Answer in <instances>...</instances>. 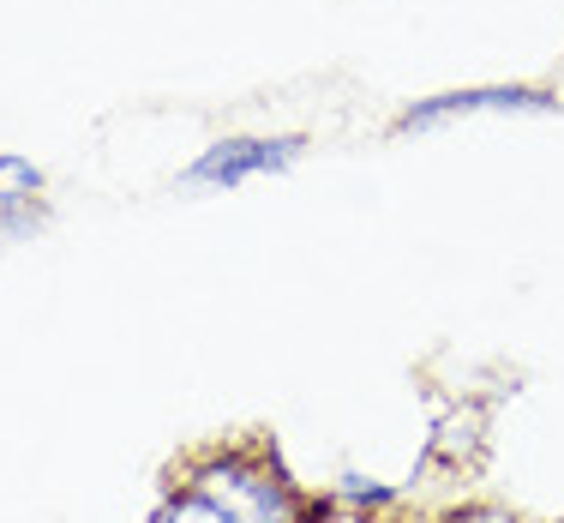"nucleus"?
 Returning <instances> with one entry per match:
<instances>
[{
    "mask_svg": "<svg viewBox=\"0 0 564 523\" xmlns=\"http://www.w3.org/2000/svg\"><path fill=\"white\" fill-rule=\"evenodd\" d=\"M19 230H31V211H0V241L19 235Z\"/></svg>",
    "mask_w": 564,
    "mask_h": 523,
    "instance_id": "0eeeda50",
    "label": "nucleus"
},
{
    "mask_svg": "<svg viewBox=\"0 0 564 523\" xmlns=\"http://www.w3.org/2000/svg\"><path fill=\"white\" fill-rule=\"evenodd\" d=\"M36 193H43V169L31 157L0 151V211H31Z\"/></svg>",
    "mask_w": 564,
    "mask_h": 523,
    "instance_id": "20e7f679",
    "label": "nucleus"
},
{
    "mask_svg": "<svg viewBox=\"0 0 564 523\" xmlns=\"http://www.w3.org/2000/svg\"><path fill=\"white\" fill-rule=\"evenodd\" d=\"M301 157V139H217L193 169L181 174L186 186H247L259 174H282Z\"/></svg>",
    "mask_w": 564,
    "mask_h": 523,
    "instance_id": "7ed1b4c3",
    "label": "nucleus"
},
{
    "mask_svg": "<svg viewBox=\"0 0 564 523\" xmlns=\"http://www.w3.org/2000/svg\"><path fill=\"white\" fill-rule=\"evenodd\" d=\"M181 481L210 493L235 523H301V493L264 451H205Z\"/></svg>",
    "mask_w": 564,
    "mask_h": 523,
    "instance_id": "f257e3e1",
    "label": "nucleus"
},
{
    "mask_svg": "<svg viewBox=\"0 0 564 523\" xmlns=\"http://www.w3.org/2000/svg\"><path fill=\"white\" fill-rule=\"evenodd\" d=\"M445 523H517V517L499 512V505H468V512H456V517H445Z\"/></svg>",
    "mask_w": 564,
    "mask_h": 523,
    "instance_id": "423d86ee",
    "label": "nucleus"
},
{
    "mask_svg": "<svg viewBox=\"0 0 564 523\" xmlns=\"http://www.w3.org/2000/svg\"><path fill=\"white\" fill-rule=\"evenodd\" d=\"M553 97L534 85H480V90H445V97H426L414 109H402L397 132H426L445 127V120H468V115H546Z\"/></svg>",
    "mask_w": 564,
    "mask_h": 523,
    "instance_id": "f03ea898",
    "label": "nucleus"
},
{
    "mask_svg": "<svg viewBox=\"0 0 564 523\" xmlns=\"http://www.w3.org/2000/svg\"><path fill=\"white\" fill-rule=\"evenodd\" d=\"M151 523H235V517H228L223 505L210 500V493H198V488H186V481H181V488H174L169 500L156 505Z\"/></svg>",
    "mask_w": 564,
    "mask_h": 523,
    "instance_id": "39448f33",
    "label": "nucleus"
}]
</instances>
